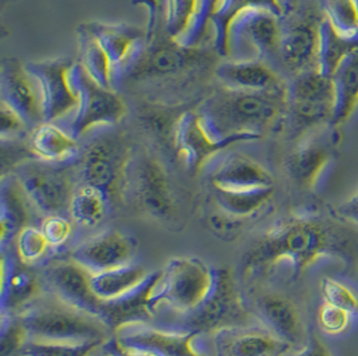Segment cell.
Wrapping results in <instances>:
<instances>
[{
  "mask_svg": "<svg viewBox=\"0 0 358 356\" xmlns=\"http://www.w3.org/2000/svg\"><path fill=\"white\" fill-rule=\"evenodd\" d=\"M357 230L331 211L327 217L320 213L286 216L245 255V275L268 276L286 269L294 280L320 260L350 265L358 260Z\"/></svg>",
  "mask_w": 358,
  "mask_h": 356,
  "instance_id": "obj_1",
  "label": "cell"
},
{
  "mask_svg": "<svg viewBox=\"0 0 358 356\" xmlns=\"http://www.w3.org/2000/svg\"><path fill=\"white\" fill-rule=\"evenodd\" d=\"M289 112L286 84L262 91L228 89L213 94L201 106V124L213 141L229 145L259 138Z\"/></svg>",
  "mask_w": 358,
  "mask_h": 356,
  "instance_id": "obj_2",
  "label": "cell"
},
{
  "mask_svg": "<svg viewBox=\"0 0 358 356\" xmlns=\"http://www.w3.org/2000/svg\"><path fill=\"white\" fill-rule=\"evenodd\" d=\"M14 316L23 324L29 340L86 344L106 343L114 336L113 327L105 318L70 306L45 291Z\"/></svg>",
  "mask_w": 358,
  "mask_h": 356,
  "instance_id": "obj_3",
  "label": "cell"
},
{
  "mask_svg": "<svg viewBox=\"0 0 358 356\" xmlns=\"http://www.w3.org/2000/svg\"><path fill=\"white\" fill-rule=\"evenodd\" d=\"M255 322L251 311L245 306L234 276L227 268H216L213 287L204 303L179 320L180 329L211 335L228 327H243Z\"/></svg>",
  "mask_w": 358,
  "mask_h": 356,
  "instance_id": "obj_4",
  "label": "cell"
},
{
  "mask_svg": "<svg viewBox=\"0 0 358 356\" xmlns=\"http://www.w3.org/2000/svg\"><path fill=\"white\" fill-rule=\"evenodd\" d=\"M14 176L34 211L43 217L69 213L77 188L66 165L30 158L17 165Z\"/></svg>",
  "mask_w": 358,
  "mask_h": 356,
  "instance_id": "obj_5",
  "label": "cell"
},
{
  "mask_svg": "<svg viewBox=\"0 0 358 356\" xmlns=\"http://www.w3.org/2000/svg\"><path fill=\"white\" fill-rule=\"evenodd\" d=\"M215 280V268L197 258L169 260L162 271V306L188 316L208 297Z\"/></svg>",
  "mask_w": 358,
  "mask_h": 356,
  "instance_id": "obj_6",
  "label": "cell"
},
{
  "mask_svg": "<svg viewBox=\"0 0 358 356\" xmlns=\"http://www.w3.org/2000/svg\"><path fill=\"white\" fill-rule=\"evenodd\" d=\"M131 154L115 137H101L87 146L78 158L82 185L94 186L113 201L127 186Z\"/></svg>",
  "mask_w": 358,
  "mask_h": 356,
  "instance_id": "obj_7",
  "label": "cell"
},
{
  "mask_svg": "<svg viewBox=\"0 0 358 356\" xmlns=\"http://www.w3.org/2000/svg\"><path fill=\"white\" fill-rule=\"evenodd\" d=\"M337 109L334 77L322 70H310L295 75L289 87V112L298 129L330 124Z\"/></svg>",
  "mask_w": 358,
  "mask_h": 356,
  "instance_id": "obj_8",
  "label": "cell"
},
{
  "mask_svg": "<svg viewBox=\"0 0 358 356\" xmlns=\"http://www.w3.org/2000/svg\"><path fill=\"white\" fill-rule=\"evenodd\" d=\"M127 185L140 209L155 220L168 221L175 214V197L163 163L155 157L131 158Z\"/></svg>",
  "mask_w": 358,
  "mask_h": 356,
  "instance_id": "obj_9",
  "label": "cell"
},
{
  "mask_svg": "<svg viewBox=\"0 0 358 356\" xmlns=\"http://www.w3.org/2000/svg\"><path fill=\"white\" fill-rule=\"evenodd\" d=\"M200 334L180 328H162L156 324H122L114 329V340L129 350L150 356H211L199 350Z\"/></svg>",
  "mask_w": 358,
  "mask_h": 356,
  "instance_id": "obj_10",
  "label": "cell"
},
{
  "mask_svg": "<svg viewBox=\"0 0 358 356\" xmlns=\"http://www.w3.org/2000/svg\"><path fill=\"white\" fill-rule=\"evenodd\" d=\"M73 75L78 89V105L67 131L74 138L96 125L117 124L124 117L125 105L110 89L94 81L82 66H74Z\"/></svg>",
  "mask_w": 358,
  "mask_h": 356,
  "instance_id": "obj_11",
  "label": "cell"
},
{
  "mask_svg": "<svg viewBox=\"0 0 358 356\" xmlns=\"http://www.w3.org/2000/svg\"><path fill=\"white\" fill-rule=\"evenodd\" d=\"M38 274L43 291L70 306L105 318V303L92 290V274L71 258L42 265Z\"/></svg>",
  "mask_w": 358,
  "mask_h": 356,
  "instance_id": "obj_12",
  "label": "cell"
},
{
  "mask_svg": "<svg viewBox=\"0 0 358 356\" xmlns=\"http://www.w3.org/2000/svg\"><path fill=\"white\" fill-rule=\"evenodd\" d=\"M74 64L69 59L27 65L38 84L45 122H54L78 105V89L74 82Z\"/></svg>",
  "mask_w": 358,
  "mask_h": 356,
  "instance_id": "obj_13",
  "label": "cell"
},
{
  "mask_svg": "<svg viewBox=\"0 0 358 356\" xmlns=\"http://www.w3.org/2000/svg\"><path fill=\"white\" fill-rule=\"evenodd\" d=\"M136 252V242L128 233L109 229L77 245L70 258L96 275L134 262Z\"/></svg>",
  "mask_w": 358,
  "mask_h": 356,
  "instance_id": "obj_14",
  "label": "cell"
},
{
  "mask_svg": "<svg viewBox=\"0 0 358 356\" xmlns=\"http://www.w3.org/2000/svg\"><path fill=\"white\" fill-rule=\"evenodd\" d=\"M322 45V19L313 15L305 17L282 27L279 54L283 65L294 75L317 70L321 61Z\"/></svg>",
  "mask_w": 358,
  "mask_h": 356,
  "instance_id": "obj_15",
  "label": "cell"
},
{
  "mask_svg": "<svg viewBox=\"0 0 358 356\" xmlns=\"http://www.w3.org/2000/svg\"><path fill=\"white\" fill-rule=\"evenodd\" d=\"M251 313L258 325L292 347H301L305 327L298 306L285 293L263 291L252 300Z\"/></svg>",
  "mask_w": 358,
  "mask_h": 356,
  "instance_id": "obj_16",
  "label": "cell"
},
{
  "mask_svg": "<svg viewBox=\"0 0 358 356\" xmlns=\"http://www.w3.org/2000/svg\"><path fill=\"white\" fill-rule=\"evenodd\" d=\"M211 341L213 356H286L293 350L258 324L219 329Z\"/></svg>",
  "mask_w": 358,
  "mask_h": 356,
  "instance_id": "obj_17",
  "label": "cell"
},
{
  "mask_svg": "<svg viewBox=\"0 0 358 356\" xmlns=\"http://www.w3.org/2000/svg\"><path fill=\"white\" fill-rule=\"evenodd\" d=\"M1 102L10 106L27 126H39L45 122L42 101L33 75L14 58H7L1 65Z\"/></svg>",
  "mask_w": 358,
  "mask_h": 356,
  "instance_id": "obj_18",
  "label": "cell"
},
{
  "mask_svg": "<svg viewBox=\"0 0 358 356\" xmlns=\"http://www.w3.org/2000/svg\"><path fill=\"white\" fill-rule=\"evenodd\" d=\"M162 271H155L137 290L105 303V318L115 329L122 324L150 323L162 309Z\"/></svg>",
  "mask_w": 358,
  "mask_h": 356,
  "instance_id": "obj_19",
  "label": "cell"
},
{
  "mask_svg": "<svg viewBox=\"0 0 358 356\" xmlns=\"http://www.w3.org/2000/svg\"><path fill=\"white\" fill-rule=\"evenodd\" d=\"M210 179L215 191L245 192L274 188V178L259 162L242 154H229L212 163Z\"/></svg>",
  "mask_w": 358,
  "mask_h": 356,
  "instance_id": "obj_20",
  "label": "cell"
},
{
  "mask_svg": "<svg viewBox=\"0 0 358 356\" xmlns=\"http://www.w3.org/2000/svg\"><path fill=\"white\" fill-rule=\"evenodd\" d=\"M229 26L239 29V36L247 40L245 43L258 52L259 57L279 51L282 26L277 14L264 8L245 7L231 17Z\"/></svg>",
  "mask_w": 358,
  "mask_h": 356,
  "instance_id": "obj_21",
  "label": "cell"
},
{
  "mask_svg": "<svg viewBox=\"0 0 358 356\" xmlns=\"http://www.w3.org/2000/svg\"><path fill=\"white\" fill-rule=\"evenodd\" d=\"M1 269V313H17L43 292L39 274L20 260L3 258Z\"/></svg>",
  "mask_w": 358,
  "mask_h": 356,
  "instance_id": "obj_22",
  "label": "cell"
},
{
  "mask_svg": "<svg viewBox=\"0 0 358 356\" xmlns=\"http://www.w3.org/2000/svg\"><path fill=\"white\" fill-rule=\"evenodd\" d=\"M336 141L324 137L311 138L298 146L287 160V172L302 189H314L333 160Z\"/></svg>",
  "mask_w": 358,
  "mask_h": 356,
  "instance_id": "obj_23",
  "label": "cell"
},
{
  "mask_svg": "<svg viewBox=\"0 0 358 356\" xmlns=\"http://www.w3.org/2000/svg\"><path fill=\"white\" fill-rule=\"evenodd\" d=\"M196 54L172 40L157 42L150 46L133 66L131 73L137 78L143 77H171L176 75L195 62Z\"/></svg>",
  "mask_w": 358,
  "mask_h": 356,
  "instance_id": "obj_24",
  "label": "cell"
},
{
  "mask_svg": "<svg viewBox=\"0 0 358 356\" xmlns=\"http://www.w3.org/2000/svg\"><path fill=\"white\" fill-rule=\"evenodd\" d=\"M175 146L181 160L191 170L201 168L212 153L226 147L213 141L204 129L200 117L192 114L180 118L175 133Z\"/></svg>",
  "mask_w": 358,
  "mask_h": 356,
  "instance_id": "obj_25",
  "label": "cell"
},
{
  "mask_svg": "<svg viewBox=\"0 0 358 356\" xmlns=\"http://www.w3.org/2000/svg\"><path fill=\"white\" fill-rule=\"evenodd\" d=\"M33 209L27 195H24L19 181L14 175L3 177L1 182V213H0V228H1V248L17 239L19 232L27 227L30 211ZM34 211V209H33Z\"/></svg>",
  "mask_w": 358,
  "mask_h": 356,
  "instance_id": "obj_26",
  "label": "cell"
},
{
  "mask_svg": "<svg viewBox=\"0 0 358 356\" xmlns=\"http://www.w3.org/2000/svg\"><path fill=\"white\" fill-rule=\"evenodd\" d=\"M216 75L228 89L262 91L283 86L277 74L259 61L227 62L216 68Z\"/></svg>",
  "mask_w": 358,
  "mask_h": 356,
  "instance_id": "obj_27",
  "label": "cell"
},
{
  "mask_svg": "<svg viewBox=\"0 0 358 356\" xmlns=\"http://www.w3.org/2000/svg\"><path fill=\"white\" fill-rule=\"evenodd\" d=\"M30 147L38 160L51 163L66 165L81 156L77 138L51 122L35 128Z\"/></svg>",
  "mask_w": 358,
  "mask_h": 356,
  "instance_id": "obj_28",
  "label": "cell"
},
{
  "mask_svg": "<svg viewBox=\"0 0 358 356\" xmlns=\"http://www.w3.org/2000/svg\"><path fill=\"white\" fill-rule=\"evenodd\" d=\"M150 274L145 267L131 262L112 271L92 275L90 284L102 303H110L137 290Z\"/></svg>",
  "mask_w": 358,
  "mask_h": 356,
  "instance_id": "obj_29",
  "label": "cell"
},
{
  "mask_svg": "<svg viewBox=\"0 0 358 356\" xmlns=\"http://www.w3.org/2000/svg\"><path fill=\"white\" fill-rule=\"evenodd\" d=\"M87 29L97 36L98 42L106 51L112 68L117 65H131V61L133 66L136 65L138 57L133 51L141 43V33L138 30L127 26H103L97 23L87 26Z\"/></svg>",
  "mask_w": 358,
  "mask_h": 356,
  "instance_id": "obj_30",
  "label": "cell"
},
{
  "mask_svg": "<svg viewBox=\"0 0 358 356\" xmlns=\"http://www.w3.org/2000/svg\"><path fill=\"white\" fill-rule=\"evenodd\" d=\"M110 198L97 188L81 185L73 195L67 214L74 225L93 229L105 221L110 211Z\"/></svg>",
  "mask_w": 358,
  "mask_h": 356,
  "instance_id": "obj_31",
  "label": "cell"
},
{
  "mask_svg": "<svg viewBox=\"0 0 358 356\" xmlns=\"http://www.w3.org/2000/svg\"><path fill=\"white\" fill-rule=\"evenodd\" d=\"M337 87V109L333 128L348 124L358 107V49L353 51L334 75Z\"/></svg>",
  "mask_w": 358,
  "mask_h": 356,
  "instance_id": "obj_32",
  "label": "cell"
},
{
  "mask_svg": "<svg viewBox=\"0 0 358 356\" xmlns=\"http://www.w3.org/2000/svg\"><path fill=\"white\" fill-rule=\"evenodd\" d=\"M274 188H264L245 192H224L215 191V201L217 209L226 212L229 216L245 220L261 212L273 198Z\"/></svg>",
  "mask_w": 358,
  "mask_h": 356,
  "instance_id": "obj_33",
  "label": "cell"
},
{
  "mask_svg": "<svg viewBox=\"0 0 358 356\" xmlns=\"http://www.w3.org/2000/svg\"><path fill=\"white\" fill-rule=\"evenodd\" d=\"M358 49V38H346L338 33L325 17H322V45H321V70L334 77L343 61Z\"/></svg>",
  "mask_w": 358,
  "mask_h": 356,
  "instance_id": "obj_34",
  "label": "cell"
},
{
  "mask_svg": "<svg viewBox=\"0 0 358 356\" xmlns=\"http://www.w3.org/2000/svg\"><path fill=\"white\" fill-rule=\"evenodd\" d=\"M82 67L87 74L103 87L109 89L112 81V64L106 51L98 42L97 36L89 29L83 31L81 38Z\"/></svg>",
  "mask_w": 358,
  "mask_h": 356,
  "instance_id": "obj_35",
  "label": "cell"
},
{
  "mask_svg": "<svg viewBox=\"0 0 358 356\" xmlns=\"http://www.w3.org/2000/svg\"><path fill=\"white\" fill-rule=\"evenodd\" d=\"M324 17L346 38H358V0H322Z\"/></svg>",
  "mask_w": 358,
  "mask_h": 356,
  "instance_id": "obj_36",
  "label": "cell"
},
{
  "mask_svg": "<svg viewBox=\"0 0 358 356\" xmlns=\"http://www.w3.org/2000/svg\"><path fill=\"white\" fill-rule=\"evenodd\" d=\"M15 244L17 259L33 268H36L38 265L42 267L43 259H46L51 251L42 229L33 225H27L19 232Z\"/></svg>",
  "mask_w": 358,
  "mask_h": 356,
  "instance_id": "obj_37",
  "label": "cell"
},
{
  "mask_svg": "<svg viewBox=\"0 0 358 356\" xmlns=\"http://www.w3.org/2000/svg\"><path fill=\"white\" fill-rule=\"evenodd\" d=\"M105 343H51L29 340L19 356H92Z\"/></svg>",
  "mask_w": 358,
  "mask_h": 356,
  "instance_id": "obj_38",
  "label": "cell"
},
{
  "mask_svg": "<svg viewBox=\"0 0 358 356\" xmlns=\"http://www.w3.org/2000/svg\"><path fill=\"white\" fill-rule=\"evenodd\" d=\"M29 335L17 316L1 313V356H19Z\"/></svg>",
  "mask_w": 358,
  "mask_h": 356,
  "instance_id": "obj_39",
  "label": "cell"
},
{
  "mask_svg": "<svg viewBox=\"0 0 358 356\" xmlns=\"http://www.w3.org/2000/svg\"><path fill=\"white\" fill-rule=\"evenodd\" d=\"M321 292L325 303L343 308L352 313L358 312L357 293L341 281L331 277H324Z\"/></svg>",
  "mask_w": 358,
  "mask_h": 356,
  "instance_id": "obj_40",
  "label": "cell"
},
{
  "mask_svg": "<svg viewBox=\"0 0 358 356\" xmlns=\"http://www.w3.org/2000/svg\"><path fill=\"white\" fill-rule=\"evenodd\" d=\"M352 312L341 307L322 303L318 308L317 322L322 332L327 335H341L352 324Z\"/></svg>",
  "mask_w": 358,
  "mask_h": 356,
  "instance_id": "obj_41",
  "label": "cell"
},
{
  "mask_svg": "<svg viewBox=\"0 0 358 356\" xmlns=\"http://www.w3.org/2000/svg\"><path fill=\"white\" fill-rule=\"evenodd\" d=\"M74 223L65 214H54L43 217L41 229L50 244L51 249L62 248L73 235Z\"/></svg>",
  "mask_w": 358,
  "mask_h": 356,
  "instance_id": "obj_42",
  "label": "cell"
},
{
  "mask_svg": "<svg viewBox=\"0 0 358 356\" xmlns=\"http://www.w3.org/2000/svg\"><path fill=\"white\" fill-rule=\"evenodd\" d=\"M199 0H169L166 29L172 35L184 33L195 17Z\"/></svg>",
  "mask_w": 358,
  "mask_h": 356,
  "instance_id": "obj_43",
  "label": "cell"
},
{
  "mask_svg": "<svg viewBox=\"0 0 358 356\" xmlns=\"http://www.w3.org/2000/svg\"><path fill=\"white\" fill-rule=\"evenodd\" d=\"M208 227L216 236L222 239H229L238 235L239 229L242 227V220L217 209L208 216Z\"/></svg>",
  "mask_w": 358,
  "mask_h": 356,
  "instance_id": "obj_44",
  "label": "cell"
},
{
  "mask_svg": "<svg viewBox=\"0 0 358 356\" xmlns=\"http://www.w3.org/2000/svg\"><path fill=\"white\" fill-rule=\"evenodd\" d=\"M0 117H1V125H0L1 141H7L8 138L15 140L17 135L27 126L26 122L4 102H1Z\"/></svg>",
  "mask_w": 358,
  "mask_h": 356,
  "instance_id": "obj_45",
  "label": "cell"
},
{
  "mask_svg": "<svg viewBox=\"0 0 358 356\" xmlns=\"http://www.w3.org/2000/svg\"><path fill=\"white\" fill-rule=\"evenodd\" d=\"M333 214L343 223L358 229V189L345 200L336 209H330Z\"/></svg>",
  "mask_w": 358,
  "mask_h": 356,
  "instance_id": "obj_46",
  "label": "cell"
},
{
  "mask_svg": "<svg viewBox=\"0 0 358 356\" xmlns=\"http://www.w3.org/2000/svg\"><path fill=\"white\" fill-rule=\"evenodd\" d=\"M290 356H333V354L329 351L321 338L311 334L306 341Z\"/></svg>",
  "mask_w": 358,
  "mask_h": 356,
  "instance_id": "obj_47",
  "label": "cell"
},
{
  "mask_svg": "<svg viewBox=\"0 0 358 356\" xmlns=\"http://www.w3.org/2000/svg\"><path fill=\"white\" fill-rule=\"evenodd\" d=\"M106 346H108L109 351L112 353V355L113 356H150L149 354H145V353H141V351H134V350L125 348V347L120 346V344L114 340V338L109 340V341L106 343Z\"/></svg>",
  "mask_w": 358,
  "mask_h": 356,
  "instance_id": "obj_48",
  "label": "cell"
}]
</instances>
